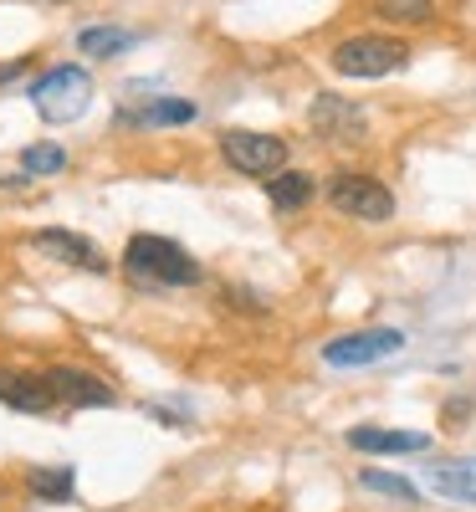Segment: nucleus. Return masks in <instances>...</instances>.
Wrapping results in <instances>:
<instances>
[{
    "label": "nucleus",
    "mask_w": 476,
    "mask_h": 512,
    "mask_svg": "<svg viewBox=\"0 0 476 512\" xmlns=\"http://www.w3.org/2000/svg\"><path fill=\"white\" fill-rule=\"evenodd\" d=\"M118 123H134V128H180V123H195V103H185V98H154L139 113H118Z\"/></svg>",
    "instance_id": "ddd939ff"
},
{
    "label": "nucleus",
    "mask_w": 476,
    "mask_h": 512,
    "mask_svg": "<svg viewBox=\"0 0 476 512\" xmlns=\"http://www.w3.org/2000/svg\"><path fill=\"white\" fill-rule=\"evenodd\" d=\"M308 128L323 144H359L369 134V113L343 93H318L308 108Z\"/></svg>",
    "instance_id": "0eeeda50"
},
{
    "label": "nucleus",
    "mask_w": 476,
    "mask_h": 512,
    "mask_svg": "<svg viewBox=\"0 0 476 512\" xmlns=\"http://www.w3.org/2000/svg\"><path fill=\"white\" fill-rule=\"evenodd\" d=\"M21 169H26L31 180L62 175V169H67V149L62 144H31V149H21Z\"/></svg>",
    "instance_id": "6ab92c4d"
},
{
    "label": "nucleus",
    "mask_w": 476,
    "mask_h": 512,
    "mask_svg": "<svg viewBox=\"0 0 476 512\" xmlns=\"http://www.w3.org/2000/svg\"><path fill=\"white\" fill-rule=\"evenodd\" d=\"M374 11L400 26H425V21H436V0H374Z\"/></svg>",
    "instance_id": "a211bd4d"
},
{
    "label": "nucleus",
    "mask_w": 476,
    "mask_h": 512,
    "mask_svg": "<svg viewBox=\"0 0 476 512\" xmlns=\"http://www.w3.org/2000/svg\"><path fill=\"white\" fill-rule=\"evenodd\" d=\"M36 6H67V0H36Z\"/></svg>",
    "instance_id": "412c9836"
},
{
    "label": "nucleus",
    "mask_w": 476,
    "mask_h": 512,
    "mask_svg": "<svg viewBox=\"0 0 476 512\" xmlns=\"http://www.w3.org/2000/svg\"><path fill=\"white\" fill-rule=\"evenodd\" d=\"M0 405H11L21 415H47L57 410V390L47 374H31V369H0Z\"/></svg>",
    "instance_id": "6e6552de"
},
{
    "label": "nucleus",
    "mask_w": 476,
    "mask_h": 512,
    "mask_svg": "<svg viewBox=\"0 0 476 512\" xmlns=\"http://www.w3.org/2000/svg\"><path fill=\"white\" fill-rule=\"evenodd\" d=\"M47 379H52L57 400H62V405H72V410H103V405H113V390H108V384H103L93 369L57 364V369H47Z\"/></svg>",
    "instance_id": "9d476101"
},
{
    "label": "nucleus",
    "mask_w": 476,
    "mask_h": 512,
    "mask_svg": "<svg viewBox=\"0 0 476 512\" xmlns=\"http://www.w3.org/2000/svg\"><path fill=\"white\" fill-rule=\"evenodd\" d=\"M425 482L436 487L446 502L476 507V456H461V461H430V466H425Z\"/></svg>",
    "instance_id": "f8f14e48"
},
{
    "label": "nucleus",
    "mask_w": 476,
    "mask_h": 512,
    "mask_svg": "<svg viewBox=\"0 0 476 512\" xmlns=\"http://www.w3.org/2000/svg\"><path fill=\"white\" fill-rule=\"evenodd\" d=\"M123 267L154 287H195L200 282V262L169 236H134L123 246Z\"/></svg>",
    "instance_id": "f257e3e1"
},
{
    "label": "nucleus",
    "mask_w": 476,
    "mask_h": 512,
    "mask_svg": "<svg viewBox=\"0 0 476 512\" xmlns=\"http://www.w3.org/2000/svg\"><path fill=\"white\" fill-rule=\"evenodd\" d=\"M139 41V31H123V26H82L77 31V52H88L93 62H108L118 52H128Z\"/></svg>",
    "instance_id": "2eb2a0df"
},
{
    "label": "nucleus",
    "mask_w": 476,
    "mask_h": 512,
    "mask_svg": "<svg viewBox=\"0 0 476 512\" xmlns=\"http://www.w3.org/2000/svg\"><path fill=\"white\" fill-rule=\"evenodd\" d=\"M405 349V333L400 328H354V333H338L323 344V364L333 369H364V364H379L389 354Z\"/></svg>",
    "instance_id": "423d86ee"
},
{
    "label": "nucleus",
    "mask_w": 476,
    "mask_h": 512,
    "mask_svg": "<svg viewBox=\"0 0 476 512\" xmlns=\"http://www.w3.org/2000/svg\"><path fill=\"white\" fill-rule=\"evenodd\" d=\"M221 159L236 175H282L287 169V139L262 134V128H226L221 134Z\"/></svg>",
    "instance_id": "39448f33"
},
{
    "label": "nucleus",
    "mask_w": 476,
    "mask_h": 512,
    "mask_svg": "<svg viewBox=\"0 0 476 512\" xmlns=\"http://www.w3.org/2000/svg\"><path fill=\"white\" fill-rule=\"evenodd\" d=\"M349 446L364 451V456H420V451H430V436L425 431H379V425H354Z\"/></svg>",
    "instance_id": "9b49d317"
},
{
    "label": "nucleus",
    "mask_w": 476,
    "mask_h": 512,
    "mask_svg": "<svg viewBox=\"0 0 476 512\" xmlns=\"http://www.w3.org/2000/svg\"><path fill=\"white\" fill-rule=\"evenodd\" d=\"M31 251L52 256V262H62V267L108 272V256H103L88 236H77V231H57V226H47V231H36V236H31Z\"/></svg>",
    "instance_id": "1a4fd4ad"
},
{
    "label": "nucleus",
    "mask_w": 476,
    "mask_h": 512,
    "mask_svg": "<svg viewBox=\"0 0 476 512\" xmlns=\"http://www.w3.org/2000/svg\"><path fill=\"white\" fill-rule=\"evenodd\" d=\"M72 466H36V472H26V487L31 497L41 502H72Z\"/></svg>",
    "instance_id": "dca6fc26"
},
{
    "label": "nucleus",
    "mask_w": 476,
    "mask_h": 512,
    "mask_svg": "<svg viewBox=\"0 0 476 512\" xmlns=\"http://www.w3.org/2000/svg\"><path fill=\"white\" fill-rule=\"evenodd\" d=\"M328 205L338 210V216L374 221V226H384L389 216H395V195H389V185H379L374 175H364V169H338V175L328 180Z\"/></svg>",
    "instance_id": "20e7f679"
},
{
    "label": "nucleus",
    "mask_w": 476,
    "mask_h": 512,
    "mask_svg": "<svg viewBox=\"0 0 476 512\" xmlns=\"http://www.w3.org/2000/svg\"><path fill=\"white\" fill-rule=\"evenodd\" d=\"M410 62V47L400 36H384V31H359V36H343L333 47V72L338 77H359V82H374V77H389Z\"/></svg>",
    "instance_id": "7ed1b4c3"
},
{
    "label": "nucleus",
    "mask_w": 476,
    "mask_h": 512,
    "mask_svg": "<svg viewBox=\"0 0 476 512\" xmlns=\"http://www.w3.org/2000/svg\"><path fill=\"white\" fill-rule=\"evenodd\" d=\"M31 108L47 123H77L82 113L93 108V72L77 67V62L47 67L31 82Z\"/></svg>",
    "instance_id": "f03ea898"
},
{
    "label": "nucleus",
    "mask_w": 476,
    "mask_h": 512,
    "mask_svg": "<svg viewBox=\"0 0 476 512\" xmlns=\"http://www.w3.org/2000/svg\"><path fill=\"white\" fill-rule=\"evenodd\" d=\"M313 175H308V169H282V175H272L267 180V200L282 210V216H292V210H302V205H308L313 200Z\"/></svg>",
    "instance_id": "4468645a"
},
{
    "label": "nucleus",
    "mask_w": 476,
    "mask_h": 512,
    "mask_svg": "<svg viewBox=\"0 0 476 512\" xmlns=\"http://www.w3.org/2000/svg\"><path fill=\"white\" fill-rule=\"evenodd\" d=\"M359 487H364V492H379V497H395V502H405V507L420 502V487H415L410 477L379 472V466H364V472H359Z\"/></svg>",
    "instance_id": "f3484780"
},
{
    "label": "nucleus",
    "mask_w": 476,
    "mask_h": 512,
    "mask_svg": "<svg viewBox=\"0 0 476 512\" xmlns=\"http://www.w3.org/2000/svg\"><path fill=\"white\" fill-rule=\"evenodd\" d=\"M26 72V62H11V67H0V88H6V82H16Z\"/></svg>",
    "instance_id": "aec40b11"
}]
</instances>
